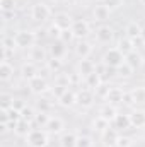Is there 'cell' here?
Masks as SVG:
<instances>
[{
  "mask_svg": "<svg viewBox=\"0 0 145 147\" xmlns=\"http://www.w3.org/2000/svg\"><path fill=\"white\" fill-rule=\"evenodd\" d=\"M103 63L108 65L109 69H119L125 63V53L118 48H111L103 55Z\"/></svg>",
  "mask_w": 145,
  "mask_h": 147,
  "instance_id": "cell-1",
  "label": "cell"
},
{
  "mask_svg": "<svg viewBox=\"0 0 145 147\" xmlns=\"http://www.w3.org/2000/svg\"><path fill=\"white\" fill-rule=\"evenodd\" d=\"M14 41L19 48H33L36 43V34L29 29H21L14 34Z\"/></svg>",
  "mask_w": 145,
  "mask_h": 147,
  "instance_id": "cell-2",
  "label": "cell"
},
{
  "mask_svg": "<svg viewBox=\"0 0 145 147\" xmlns=\"http://www.w3.org/2000/svg\"><path fill=\"white\" fill-rule=\"evenodd\" d=\"M29 147H46L48 146V134L44 130H39V128H33L28 137H26Z\"/></svg>",
  "mask_w": 145,
  "mask_h": 147,
  "instance_id": "cell-3",
  "label": "cell"
},
{
  "mask_svg": "<svg viewBox=\"0 0 145 147\" xmlns=\"http://www.w3.org/2000/svg\"><path fill=\"white\" fill-rule=\"evenodd\" d=\"M50 16H51V9L44 2H36L31 9V17L38 22H44L46 19H50Z\"/></svg>",
  "mask_w": 145,
  "mask_h": 147,
  "instance_id": "cell-4",
  "label": "cell"
},
{
  "mask_svg": "<svg viewBox=\"0 0 145 147\" xmlns=\"http://www.w3.org/2000/svg\"><path fill=\"white\" fill-rule=\"evenodd\" d=\"M72 33H73V36L77 38V39H85V38L89 36V33H91V26H89V22L84 21V19L73 21Z\"/></svg>",
  "mask_w": 145,
  "mask_h": 147,
  "instance_id": "cell-5",
  "label": "cell"
},
{
  "mask_svg": "<svg viewBox=\"0 0 145 147\" xmlns=\"http://www.w3.org/2000/svg\"><path fill=\"white\" fill-rule=\"evenodd\" d=\"M53 24H55V26H56L60 31L72 29L73 19H72V16H70L68 12H60V14H56V16H55V21H53Z\"/></svg>",
  "mask_w": 145,
  "mask_h": 147,
  "instance_id": "cell-6",
  "label": "cell"
},
{
  "mask_svg": "<svg viewBox=\"0 0 145 147\" xmlns=\"http://www.w3.org/2000/svg\"><path fill=\"white\" fill-rule=\"evenodd\" d=\"M29 89H31L33 94H43V92H46L50 89V84H48L46 79H43V77L38 75L33 80H29Z\"/></svg>",
  "mask_w": 145,
  "mask_h": 147,
  "instance_id": "cell-7",
  "label": "cell"
},
{
  "mask_svg": "<svg viewBox=\"0 0 145 147\" xmlns=\"http://www.w3.org/2000/svg\"><path fill=\"white\" fill-rule=\"evenodd\" d=\"M109 16H111V9H109L108 5H104V3H97V5L92 9V17H94V21H97V22L108 21Z\"/></svg>",
  "mask_w": 145,
  "mask_h": 147,
  "instance_id": "cell-8",
  "label": "cell"
},
{
  "mask_svg": "<svg viewBox=\"0 0 145 147\" xmlns=\"http://www.w3.org/2000/svg\"><path fill=\"white\" fill-rule=\"evenodd\" d=\"M113 38H114V31H113L111 26H99L96 29V39L99 43H104V45L106 43H111Z\"/></svg>",
  "mask_w": 145,
  "mask_h": 147,
  "instance_id": "cell-9",
  "label": "cell"
},
{
  "mask_svg": "<svg viewBox=\"0 0 145 147\" xmlns=\"http://www.w3.org/2000/svg\"><path fill=\"white\" fill-rule=\"evenodd\" d=\"M91 53H92V45L85 39H79V43L75 45V55L80 60H85V58H89Z\"/></svg>",
  "mask_w": 145,
  "mask_h": 147,
  "instance_id": "cell-10",
  "label": "cell"
},
{
  "mask_svg": "<svg viewBox=\"0 0 145 147\" xmlns=\"http://www.w3.org/2000/svg\"><path fill=\"white\" fill-rule=\"evenodd\" d=\"M50 134H60V132H63V128H65V121L60 118V116H50V121L46 123V127H44Z\"/></svg>",
  "mask_w": 145,
  "mask_h": 147,
  "instance_id": "cell-11",
  "label": "cell"
},
{
  "mask_svg": "<svg viewBox=\"0 0 145 147\" xmlns=\"http://www.w3.org/2000/svg\"><path fill=\"white\" fill-rule=\"evenodd\" d=\"M125 63H126V65H130L133 70H137V69H140V67L144 65V58H142V55H140V53H137V51L133 50L132 53L125 55Z\"/></svg>",
  "mask_w": 145,
  "mask_h": 147,
  "instance_id": "cell-12",
  "label": "cell"
},
{
  "mask_svg": "<svg viewBox=\"0 0 145 147\" xmlns=\"http://www.w3.org/2000/svg\"><path fill=\"white\" fill-rule=\"evenodd\" d=\"M123 98H125V92L119 89V87H109L108 94H106V101L109 105H118V103H123Z\"/></svg>",
  "mask_w": 145,
  "mask_h": 147,
  "instance_id": "cell-13",
  "label": "cell"
},
{
  "mask_svg": "<svg viewBox=\"0 0 145 147\" xmlns=\"http://www.w3.org/2000/svg\"><path fill=\"white\" fill-rule=\"evenodd\" d=\"M92 103H94V96H92L91 91L84 89V91H80L77 94V105H80L82 108H91Z\"/></svg>",
  "mask_w": 145,
  "mask_h": 147,
  "instance_id": "cell-14",
  "label": "cell"
},
{
  "mask_svg": "<svg viewBox=\"0 0 145 147\" xmlns=\"http://www.w3.org/2000/svg\"><path fill=\"white\" fill-rule=\"evenodd\" d=\"M58 103L63 106V108H72L73 105L77 103V94L70 91V89H67L63 94H62V98H58Z\"/></svg>",
  "mask_w": 145,
  "mask_h": 147,
  "instance_id": "cell-15",
  "label": "cell"
},
{
  "mask_svg": "<svg viewBox=\"0 0 145 147\" xmlns=\"http://www.w3.org/2000/svg\"><path fill=\"white\" fill-rule=\"evenodd\" d=\"M21 75H22V79H26V80H33L34 77H38V69L34 63H24L22 67H21Z\"/></svg>",
  "mask_w": 145,
  "mask_h": 147,
  "instance_id": "cell-16",
  "label": "cell"
},
{
  "mask_svg": "<svg viewBox=\"0 0 145 147\" xmlns=\"http://www.w3.org/2000/svg\"><path fill=\"white\" fill-rule=\"evenodd\" d=\"M114 123V128H130L132 127V120H130V115H123V113H118L113 120Z\"/></svg>",
  "mask_w": 145,
  "mask_h": 147,
  "instance_id": "cell-17",
  "label": "cell"
},
{
  "mask_svg": "<svg viewBox=\"0 0 145 147\" xmlns=\"http://www.w3.org/2000/svg\"><path fill=\"white\" fill-rule=\"evenodd\" d=\"M12 77H14V67H12L7 60H3V62L0 63V80L7 82V80H10Z\"/></svg>",
  "mask_w": 145,
  "mask_h": 147,
  "instance_id": "cell-18",
  "label": "cell"
},
{
  "mask_svg": "<svg viewBox=\"0 0 145 147\" xmlns=\"http://www.w3.org/2000/svg\"><path fill=\"white\" fill-rule=\"evenodd\" d=\"M50 51H51V57H53V58H60V60H62V58L65 57V53H67V46H65L63 41H56V43L51 45Z\"/></svg>",
  "mask_w": 145,
  "mask_h": 147,
  "instance_id": "cell-19",
  "label": "cell"
},
{
  "mask_svg": "<svg viewBox=\"0 0 145 147\" xmlns=\"http://www.w3.org/2000/svg\"><path fill=\"white\" fill-rule=\"evenodd\" d=\"M130 120H132V127H137V128H144L145 127V111L137 110L130 115Z\"/></svg>",
  "mask_w": 145,
  "mask_h": 147,
  "instance_id": "cell-20",
  "label": "cell"
},
{
  "mask_svg": "<svg viewBox=\"0 0 145 147\" xmlns=\"http://www.w3.org/2000/svg\"><path fill=\"white\" fill-rule=\"evenodd\" d=\"M79 72L80 75H84V77H87V75H91V74L96 72V65L91 62V60H80V63H79Z\"/></svg>",
  "mask_w": 145,
  "mask_h": 147,
  "instance_id": "cell-21",
  "label": "cell"
},
{
  "mask_svg": "<svg viewBox=\"0 0 145 147\" xmlns=\"http://www.w3.org/2000/svg\"><path fill=\"white\" fill-rule=\"evenodd\" d=\"M33 128H31V123L29 121H26V120H21V121H17V125H15V135H19V137H28V134L31 132Z\"/></svg>",
  "mask_w": 145,
  "mask_h": 147,
  "instance_id": "cell-22",
  "label": "cell"
},
{
  "mask_svg": "<svg viewBox=\"0 0 145 147\" xmlns=\"http://www.w3.org/2000/svg\"><path fill=\"white\" fill-rule=\"evenodd\" d=\"M118 134L113 130V128H108L106 132H103V140H104V146H116V142H118Z\"/></svg>",
  "mask_w": 145,
  "mask_h": 147,
  "instance_id": "cell-23",
  "label": "cell"
},
{
  "mask_svg": "<svg viewBox=\"0 0 145 147\" xmlns=\"http://www.w3.org/2000/svg\"><path fill=\"white\" fill-rule=\"evenodd\" d=\"M140 31H142V28H140L137 22H130V24L126 26V29H125L126 38H130L132 41H133V39H137V38H140Z\"/></svg>",
  "mask_w": 145,
  "mask_h": 147,
  "instance_id": "cell-24",
  "label": "cell"
},
{
  "mask_svg": "<svg viewBox=\"0 0 145 147\" xmlns=\"http://www.w3.org/2000/svg\"><path fill=\"white\" fill-rule=\"evenodd\" d=\"M60 146L62 147H75L77 146V135H75L73 132L63 134L62 139H60Z\"/></svg>",
  "mask_w": 145,
  "mask_h": 147,
  "instance_id": "cell-25",
  "label": "cell"
},
{
  "mask_svg": "<svg viewBox=\"0 0 145 147\" xmlns=\"http://www.w3.org/2000/svg\"><path fill=\"white\" fill-rule=\"evenodd\" d=\"M92 125H94V130H97V132H101V134H103V132H106V130L109 128V120L103 118V116L99 115V116L94 120V123H92Z\"/></svg>",
  "mask_w": 145,
  "mask_h": 147,
  "instance_id": "cell-26",
  "label": "cell"
},
{
  "mask_svg": "<svg viewBox=\"0 0 145 147\" xmlns=\"http://www.w3.org/2000/svg\"><path fill=\"white\" fill-rule=\"evenodd\" d=\"M85 84L89 86V87H101V84H103V80H101V77H99V74L97 72H94V74H91V75H87L85 77Z\"/></svg>",
  "mask_w": 145,
  "mask_h": 147,
  "instance_id": "cell-27",
  "label": "cell"
},
{
  "mask_svg": "<svg viewBox=\"0 0 145 147\" xmlns=\"http://www.w3.org/2000/svg\"><path fill=\"white\" fill-rule=\"evenodd\" d=\"M133 46H135V45H133V41H132L130 38H125V39H121V41H119L118 50H119V51H123L125 55H128V53H132V51H133Z\"/></svg>",
  "mask_w": 145,
  "mask_h": 147,
  "instance_id": "cell-28",
  "label": "cell"
},
{
  "mask_svg": "<svg viewBox=\"0 0 145 147\" xmlns=\"http://www.w3.org/2000/svg\"><path fill=\"white\" fill-rule=\"evenodd\" d=\"M116 115H118V113H116V110H114L113 105H108V106H104V108L101 110V116L106 118V120H109V121H113Z\"/></svg>",
  "mask_w": 145,
  "mask_h": 147,
  "instance_id": "cell-29",
  "label": "cell"
},
{
  "mask_svg": "<svg viewBox=\"0 0 145 147\" xmlns=\"http://www.w3.org/2000/svg\"><path fill=\"white\" fill-rule=\"evenodd\" d=\"M31 60H46V53H44V50L43 48H39V46H33L31 48Z\"/></svg>",
  "mask_w": 145,
  "mask_h": 147,
  "instance_id": "cell-30",
  "label": "cell"
},
{
  "mask_svg": "<svg viewBox=\"0 0 145 147\" xmlns=\"http://www.w3.org/2000/svg\"><path fill=\"white\" fill-rule=\"evenodd\" d=\"M12 105H14V96H10V94H2L0 96V106H2V110H10Z\"/></svg>",
  "mask_w": 145,
  "mask_h": 147,
  "instance_id": "cell-31",
  "label": "cell"
},
{
  "mask_svg": "<svg viewBox=\"0 0 145 147\" xmlns=\"http://www.w3.org/2000/svg\"><path fill=\"white\" fill-rule=\"evenodd\" d=\"M132 98H133V103H145V87H137L132 92Z\"/></svg>",
  "mask_w": 145,
  "mask_h": 147,
  "instance_id": "cell-32",
  "label": "cell"
},
{
  "mask_svg": "<svg viewBox=\"0 0 145 147\" xmlns=\"http://www.w3.org/2000/svg\"><path fill=\"white\" fill-rule=\"evenodd\" d=\"M2 12H14L15 10V0H0Z\"/></svg>",
  "mask_w": 145,
  "mask_h": 147,
  "instance_id": "cell-33",
  "label": "cell"
},
{
  "mask_svg": "<svg viewBox=\"0 0 145 147\" xmlns=\"http://www.w3.org/2000/svg\"><path fill=\"white\" fill-rule=\"evenodd\" d=\"M21 116H22V120H26V121H34V118H36V113H34V110L33 108H24V110L21 111Z\"/></svg>",
  "mask_w": 145,
  "mask_h": 147,
  "instance_id": "cell-34",
  "label": "cell"
},
{
  "mask_svg": "<svg viewBox=\"0 0 145 147\" xmlns=\"http://www.w3.org/2000/svg\"><path fill=\"white\" fill-rule=\"evenodd\" d=\"M50 121V116H48V113H43V111H39L36 113V118H34V123L39 125V127H46V123Z\"/></svg>",
  "mask_w": 145,
  "mask_h": 147,
  "instance_id": "cell-35",
  "label": "cell"
},
{
  "mask_svg": "<svg viewBox=\"0 0 145 147\" xmlns=\"http://www.w3.org/2000/svg\"><path fill=\"white\" fill-rule=\"evenodd\" d=\"M36 108L39 111H43V113H50V110H51V105H50V101H48V99L41 98V99L36 103Z\"/></svg>",
  "mask_w": 145,
  "mask_h": 147,
  "instance_id": "cell-36",
  "label": "cell"
},
{
  "mask_svg": "<svg viewBox=\"0 0 145 147\" xmlns=\"http://www.w3.org/2000/svg\"><path fill=\"white\" fill-rule=\"evenodd\" d=\"M75 147H92V140L87 135H80V137H77V146Z\"/></svg>",
  "mask_w": 145,
  "mask_h": 147,
  "instance_id": "cell-37",
  "label": "cell"
},
{
  "mask_svg": "<svg viewBox=\"0 0 145 147\" xmlns=\"http://www.w3.org/2000/svg\"><path fill=\"white\" fill-rule=\"evenodd\" d=\"M46 65L50 70H58L62 67V60L60 58H50V60H46Z\"/></svg>",
  "mask_w": 145,
  "mask_h": 147,
  "instance_id": "cell-38",
  "label": "cell"
},
{
  "mask_svg": "<svg viewBox=\"0 0 145 147\" xmlns=\"http://www.w3.org/2000/svg\"><path fill=\"white\" fill-rule=\"evenodd\" d=\"M73 33H72V29H65V31H62V33H60V38H58V39H60V41H63V43H68V41H72L73 39Z\"/></svg>",
  "mask_w": 145,
  "mask_h": 147,
  "instance_id": "cell-39",
  "label": "cell"
},
{
  "mask_svg": "<svg viewBox=\"0 0 145 147\" xmlns=\"http://www.w3.org/2000/svg\"><path fill=\"white\" fill-rule=\"evenodd\" d=\"M103 3L108 5L111 10H114V9H119L123 5V0H103Z\"/></svg>",
  "mask_w": 145,
  "mask_h": 147,
  "instance_id": "cell-40",
  "label": "cell"
},
{
  "mask_svg": "<svg viewBox=\"0 0 145 147\" xmlns=\"http://www.w3.org/2000/svg\"><path fill=\"white\" fill-rule=\"evenodd\" d=\"M118 70H119V75H123V77H130L132 72H133V69H132L130 65H126V63H123Z\"/></svg>",
  "mask_w": 145,
  "mask_h": 147,
  "instance_id": "cell-41",
  "label": "cell"
},
{
  "mask_svg": "<svg viewBox=\"0 0 145 147\" xmlns=\"http://www.w3.org/2000/svg\"><path fill=\"white\" fill-rule=\"evenodd\" d=\"M67 91V86H63V84H56L55 87H53V94L56 96V98H62V94Z\"/></svg>",
  "mask_w": 145,
  "mask_h": 147,
  "instance_id": "cell-42",
  "label": "cell"
},
{
  "mask_svg": "<svg viewBox=\"0 0 145 147\" xmlns=\"http://www.w3.org/2000/svg\"><path fill=\"white\" fill-rule=\"evenodd\" d=\"M118 147H132V140L128 137H118V142H116Z\"/></svg>",
  "mask_w": 145,
  "mask_h": 147,
  "instance_id": "cell-43",
  "label": "cell"
},
{
  "mask_svg": "<svg viewBox=\"0 0 145 147\" xmlns=\"http://www.w3.org/2000/svg\"><path fill=\"white\" fill-rule=\"evenodd\" d=\"M12 108L14 110H19V111H22L26 106H24V103L21 101V99H14V105H12Z\"/></svg>",
  "mask_w": 145,
  "mask_h": 147,
  "instance_id": "cell-44",
  "label": "cell"
},
{
  "mask_svg": "<svg viewBox=\"0 0 145 147\" xmlns=\"http://www.w3.org/2000/svg\"><path fill=\"white\" fill-rule=\"evenodd\" d=\"M140 38L144 39V43H145V26L142 28V31H140Z\"/></svg>",
  "mask_w": 145,
  "mask_h": 147,
  "instance_id": "cell-45",
  "label": "cell"
},
{
  "mask_svg": "<svg viewBox=\"0 0 145 147\" xmlns=\"http://www.w3.org/2000/svg\"><path fill=\"white\" fill-rule=\"evenodd\" d=\"M140 3H142V5H145V0H140Z\"/></svg>",
  "mask_w": 145,
  "mask_h": 147,
  "instance_id": "cell-46",
  "label": "cell"
},
{
  "mask_svg": "<svg viewBox=\"0 0 145 147\" xmlns=\"http://www.w3.org/2000/svg\"><path fill=\"white\" fill-rule=\"evenodd\" d=\"M56 2H65V0H56Z\"/></svg>",
  "mask_w": 145,
  "mask_h": 147,
  "instance_id": "cell-47",
  "label": "cell"
},
{
  "mask_svg": "<svg viewBox=\"0 0 145 147\" xmlns=\"http://www.w3.org/2000/svg\"><path fill=\"white\" fill-rule=\"evenodd\" d=\"M103 147H108V146H103Z\"/></svg>",
  "mask_w": 145,
  "mask_h": 147,
  "instance_id": "cell-48",
  "label": "cell"
}]
</instances>
